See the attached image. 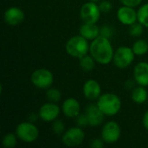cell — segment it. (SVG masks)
Wrapping results in <instances>:
<instances>
[{
  "label": "cell",
  "mask_w": 148,
  "mask_h": 148,
  "mask_svg": "<svg viewBox=\"0 0 148 148\" xmlns=\"http://www.w3.org/2000/svg\"><path fill=\"white\" fill-rule=\"evenodd\" d=\"M89 53L97 63L107 65L113 62L114 50L110 39L100 35L95 40L91 41Z\"/></svg>",
  "instance_id": "6da1fadb"
},
{
  "label": "cell",
  "mask_w": 148,
  "mask_h": 148,
  "mask_svg": "<svg viewBox=\"0 0 148 148\" xmlns=\"http://www.w3.org/2000/svg\"><path fill=\"white\" fill-rule=\"evenodd\" d=\"M99 108L106 116L116 115L121 108V98L114 93L102 94L96 102Z\"/></svg>",
  "instance_id": "7a4b0ae2"
},
{
  "label": "cell",
  "mask_w": 148,
  "mask_h": 148,
  "mask_svg": "<svg viewBox=\"0 0 148 148\" xmlns=\"http://www.w3.org/2000/svg\"><path fill=\"white\" fill-rule=\"evenodd\" d=\"M90 44L88 40L81 35L70 37L65 45V49L68 55L75 58H82L89 52Z\"/></svg>",
  "instance_id": "3957f363"
},
{
  "label": "cell",
  "mask_w": 148,
  "mask_h": 148,
  "mask_svg": "<svg viewBox=\"0 0 148 148\" xmlns=\"http://www.w3.org/2000/svg\"><path fill=\"white\" fill-rule=\"evenodd\" d=\"M16 134L21 141L24 143H33L39 136V130L34 122L23 121L16 127Z\"/></svg>",
  "instance_id": "277c9868"
},
{
  "label": "cell",
  "mask_w": 148,
  "mask_h": 148,
  "mask_svg": "<svg viewBox=\"0 0 148 148\" xmlns=\"http://www.w3.org/2000/svg\"><path fill=\"white\" fill-rule=\"evenodd\" d=\"M30 82L39 89H48L54 83V75L47 69H38L31 74Z\"/></svg>",
  "instance_id": "5b68a950"
},
{
  "label": "cell",
  "mask_w": 148,
  "mask_h": 148,
  "mask_svg": "<svg viewBox=\"0 0 148 148\" xmlns=\"http://www.w3.org/2000/svg\"><path fill=\"white\" fill-rule=\"evenodd\" d=\"M134 56L135 54L134 53L132 48L127 46H121L114 51L113 62L119 69H127L134 61Z\"/></svg>",
  "instance_id": "8992f818"
},
{
  "label": "cell",
  "mask_w": 148,
  "mask_h": 148,
  "mask_svg": "<svg viewBox=\"0 0 148 148\" xmlns=\"http://www.w3.org/2000/svg\"><path fill=\"white\" fill-rule=\"evenodd\" d=\"M101 10L99 4L88 1L82 5L80 9V17L83 23H97L101 16Z\"/></svg>",
  "instance_id": "52a82bcc"
},
{
  "label": "cell",
  "mask_w": 148,
  "mask_h": 148,
  "mask_svg": "<svg viewBox=\"0 0 148 148\" xmlns=\"http://www.w3.org/2000/svg\"><path fill=\"white\" fill-rule=\"evenodd\" d=\"M85 140V133L80 127H73L62 134V141L68 147H75L82 145Z\"/></svg>",
  "instance_id": "ba28073f"
},
{
  "label": "cell",
  "mask_w": 148,
  "mask_h": 148,
  "mask_svg": "<svg viewBox=\"0 0 148 148\" xmlns=\"http://www.w3.org/2000/svg\"><path fill=\"white\" fill-rule=\"evenodd\" d=\"M121 135V127L116 121H114L106 122L101 132V138L104 140L106 144L116 143L120 140Z\"/></svg>",
  "instance_id": "9c48e42d"
},
{
  "label": "cell",
  "mask_w": 148,
  "mask_h": 148,
  "mask_svg": "<svg viewBox=\"0 0 148 148\" xmlns=\"http://www.w3.org/2000/svg\"><path fill=\"white\" fill-rule=\"evenodd\" d=\"M61 113L60 107L55 103L49 101L41 106L38 111L40 119L44 122H53L56 120Z\"/></svg>",
  "instance_id": "30bf717a"
},
{
  "label": "cell",
  "mask_w": 148,
  "mask_h": 148,
  "mask_svg": "<svg viewBox=\"0 0 148 148\" xmlns=\"http://www.w3.org/2000/svg\"><path fill=\"white\" fill-rule=\"evenodd\" d=\"M117 18L121 23L130 26L138 21V13L134 8L122 5L117 10Z\"/></svg>",
  "instance_id": "8fae6325"
},
{
  "label": "cell",
  "mask_w": 148,
  "mask_h": 148,
  "mask_svg": "<svg viewBox=\"0 0 148 148\" xmlns=\"http://www.w3.org/2000/svg\"><path fill=\"white\" fill-rule=\"evenodd\" d=\"M25 15L23 10L16 6L8 8L3 14V20L6 24L10 26H16L23 23Z\"/></svg>",
  "instance_id": "7c38bea8"
},
{
  "label": "cell",
  "mask_w": 148,
  "mask_h": 148,
  "mask_svg": "<svg viewBox=\"0 0 148 148\" xmlns=\"http://www.w3.org/2000/svg\"><path fill=\"white\" fill-rule=\"evenodd\" d=\"M82 92L85 98L91 101H97L99 97L102 95L100 83L93 79L85 82L82 87Z\"/></svg>",
  "instance_id": "4fadbf2b"
},
{
  "label": "cell",
  "mask_w": 148,
  "mask_h": 148,
  "mask_svg": "<svg viewBox=\"0 0 148 148\" xmlns=\"http://www.w3.org/2000/svg\"><path fill=\"white\" fill-rule=\"evenodd\" d=\"M85 114L88 116L89 126L97 127L103 123L105 119V114L99 108L97 104H89L85 109Z\"/></svg>",
  "instance_id": "5bb4252c"
},
{
  "label": "cell",
  "mask_w": 148,
  "mask_h": 148,
  "mask_svg": "<svg viewBox=\"0 0 148 148\" xmlns=\"http://www.w3.org/2000/svg\"><path fill=\"white\" fill-rule=\"evenodd\" d=\"M62 111L66 117L75 119L81 114L80 102L75 98L69 97L62 102Z\"/></svg>",
  "instance_id": "9a60e30c"
},
{
  "label": "cell",
  "mask_w": 148,
  "mask_h": 148,
  "mask_svg": "<svg viewBox=\"0 0 148 148\" xmlns=\"http://www.w3.org/2000/svg\"><path fill=\"white\" fill-rule=\"evenodd\" d=\"M134 78L138 85L148 87V62H140L134 69Z\"/></svg>",
  "instance_id": "2e32d148"
},
{
  "label": "cell",
  "mask_w": 148,
  "mask_h": 148,
  "mask_svg": "<svg viewBox=\"0 0 148 148\" xmlns=\"http://www.w3.org/2000/svg\"><path fill=\"white\" fill-rule=\"evenodd\" d=\"M80 35L88 41H93L100 36V27L96 23H83L80 26Z\"/></svg>",
  "instance_id": "e0dca14e"
},
{
  "label": "cell",
  "mask_w": 148,
  "mask_h": 148,
  "mask_svg": "<svg viewBox=\"0 0 148 148\" xmlns=\"http://www.w3.org/2000/svg\"><path fill=\"white\" fill-rule=\"evenodd\" d=\"M131 99L136 104H143L148 101V92L146 87L140 85L135 87L131 93Z\"/></svg>",
  "instance_id": "ac0fdd59"
},
{
  "label": "cell",
  "mask_w": 148,
  "mask_h": 148,
  "mask_svg": "<svg viewBox=\"0 0 148 148\" xmlns=\"http://www.w3.org/2000/svg\"><path fill=\"white\" fill-rule=\"evenodd\" d=\"M96 61L91 55H86L80 58V67L85 72H90L95 69Z\"/></svg>",
  "instance_id": "d6986e66"
},
{
  "label": "cell",
  "mask_w": 148,
  "mask_h": 148,
  "mask_svg": "<svg viewBox=\"0 0 148 148\" xmlns=\"http://www.w3.org/2000/svg\"><path fill=\"white\" fill-rule=\"evenodd\" d=\"M132 49L135 56H144L148 52V42L144 39H139L133 44Z\"/></svg>",
  "instance_id": "ffe728a7"
},
{
  "label": "cell",
  "mask_w": 148,
  "mask_h": 148,
  "mask_svg": "<svg viewBox=\"0 0 148 148\" xmlns=\"http://www.w3.org/2000/svg\"><path fill=\"white\" fill-rule=\"evenodd\" d=\"M138 22L140 23L144 27L148 28V3L141 5L137 10Z\"/></svg>",
  "instance_id": "44dd1931"
},
{
  "label": "cell",
  "mask_w": 148,
  "mask_h": 148,
  "mask_svg": "<svg viewBox=\"0 0 148 148\" xmlns=\"http://www.w3.org/2000/svg\"><path fill=\"white\" fill-rule=\"evenodd\" d=\"M17 136L16 134V133H8L6 134L3 140H2V144L3 146V147L5 148H14L16 144H17Z\"/></svg>",
  "instance_id": "7402d4cb"
},
{
  "label": "cell",
  "mask_w": 148,
  "mask_h": 148,
  "mask_svg": "<svg viewBox=\"0 0 148 148\" xmlns=\"http://www.w3.org/2000/svg\"><path fill=\"white\" fill-rule=\"evenodd\" d=\"M62 93L58 88L50 87L46 91V98L49 101L57 103L62 100Z\"/></svg>",
  "instance_id": "603a6c76"
},
{
  "label": "cell",
  "mask_w": 148,
  "mask_h": 148,
  "mask_svg": "<svg viewBox=\"0 0 148 148\" xmlns=\"http://www.w3.org/2000/svg\"><path fill=\"white\" fill-rule=\"evenodd\" d=\"M143 31H144V26L138 21L129 26L128 32H129V35L132 36H134V37L140 36L142 35Z\"/></svg>",
  "instance_id": "cb8c5ba5"
},
{
  "label": "cell",
  "mask_w": 148,
  "mask_h": 148,
  "mask_svg": "<svg viewBox=\"0 0 148 148\" xmlns=\"http://www.w3.org/2000/svg\"><path fill=\"white\" fill-rule=\"evenodd\" d=\"M52 131L56 135H62L65 133V125L61 120H55L52 122Z\"/></svg>",
  "instance_id": "d4e9b609"
},
{
  "label": "cell",
  "mask_w": 148,
  "mask_h": 148,
  "mask_svg": "<svg viewBox=\"0 0 148 148\" xmlns=\"http://www.w3.org/2000/svg\"><path fill=\"white\" fill-rule=\"evenodd\" d=\"M114 34V29L109 25H103L100 28V35L107 38H112Z\"/></svg>",
  "instance_id": "484cf974"
},
{
  "label": "cell",
  "mask_w": 148,
  "mask_h": 148,
  "mask_svg": "<svg viewBox=\"0 0 148 148\" xmlns=\"http://www.w3.org/2000/svg\"><path fill=\"white\" fill-rule=\"evenodd\" d=\"M75 122L78 127L84 128L88 126H89V121L88 119V116L86 114H80L76 118H75Z\"/></svg>",
  "instance_id": "4316f807"
},
{
  "label": "cell",
  "mask_w": 148,
  "mask_h": 148,
  "mask_svg": "<svg viewBox=\"0 0 148 148\" xmlns=\"http://www.w3.org/2000/svg\"><path fill=\"white\" fill-rule=\"evenodd\" d=\"M99 7H100V10H101V13H108V12H109L112 10L113 5H112V3L110 1H108V0H102L99 3Z\"/></svg>",
  "instance_id": "83f0119b"
},
{
  "label": "cell",
  "mask_w": 148,
  "mask_h": 148,
  "mask_svg": "<svg viewBox=\"0 0 148 148\" xmlns=\"http://www.w3.org/2000/svg\"><path fill=\"white\" fill-rule=\"evenodd\" d=\"M120 2L122 3V5L136 8L139 5H140V3H142V0H120Z\"/></svg>",
  "instance_id": "f1b7e54d"
},
{
  "label": "cell",
  "mask_w": 148,
  "mask_h": 148,
  "mask_svg": "<svg viewBox=\"0 0 148 148\" xmlns=\"http://www.w3.org/2000/svg\"><path fill=\"white\" fill-rule=\"evenodd\" d=\"M104 144H105V142L101 138H95L91 140L89 145L93 148H101L104 147Z\"/></svg>",
  "instance_id": "f546056e"
},
{
  "label": "cell",
  "mask_w": 148,
  "mask_h": 148,
  "mask_svg": "<svg viewBox=\"0 0 148 148\" xmlns=\"http://www.w3.org/2000/svg\"><path fill=\"white\" fill-rule=\"evenodd\" d=\"M136 84H137V82H136V81L134 80H134L129 79V80H127V81H126V82H125V83H124V87H125L127 89L131 90V89H134V88H135Z\"/></svg>",
  "instance_id": "4dcf8cb0"
},
{
  "label": "cell",
  "mask_w": 148,
  "mask_h": 148,
  "mask_svg": "<svg viewBox=\"0 0 148 148\" xmlns=\"http://www.w3.org/2000/svg\"><path fill=\"white\" fill-rule=\"evenodd\" d=\"M142 124H143V127L148 130V111H147L144 115H143V118H142Z\"/></svg>",
  "instance_id": "1f68e13d"
},
{
  "label": "cell",
  "mask_w": 148,
  "mask_h": 148,
  "mask_svg": "<svg viewBox=\"0 0 148 148\" xmlns=\"http://www.w3.org/2000/svg\"><path fill=\"white\" fill-rule=\"evenodd\" d=\"M38 119H40L38 113H37V114L31 113V114L29 115V121H31V122H36V121Z\"/></svg>",
  "instance_id": "d6a6232c"
},
{
  "label": "cell",
  "mask_w": 148,
  "mask_h": 148,
  "mask_svg": "<svg viewBox=\"0 0 148 148\" xmlns=\"http://www.w3.org/2000/svg\"><path fill=\"white\" fill-rule=\"evenodd\" d=\"M88 1H90V2H94V3H98V2H100L101 0H88Z\"/></svg>",
  "instance_id": "836d02e7"
}]
</instances>
